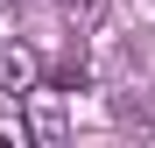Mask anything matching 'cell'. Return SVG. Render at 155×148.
Listing matches in <instances>:
<instances>
[{"instance_id": "6da1fadb", "label": "cell", "mask_w": 155, "mask_h": 148, "mask_svg": "<svg viewBox=\"0 0 155 148\" xmlns=\"http://www.w3.org/2000/svg\"><path fill=\"white\" fill-rule=\"evenodd\" d=\"M42 78H49V64H42V49H35V42H21V35L0 42V92H7L14 106H21V99H35Z\"/></svg>"}, {"instance_id": "7a4b0ae2", "label": "cell", "mask_w": 155, "mask_h": 148, "mask_svg": "<svg viewBox=\"0 0 155 148\" xmlns=\"http://www.w3.org/2000/svg\"><path fill=\"white\" fill-rule=\"evenodd\" d=\"M28 141H35L28 120H21V113H0V148H28Z\"/></svg>"}, {"instance_id": "3957f363", "label": "cell", "mask_w": 155, "mask_h": 148, "mask_svg": "<svg viewBox=\"0 0 155 148\" xmlns=\"http://www.w3.org/2000/svg\"><path fill=\"white\" fill-rule=\"evenodd\" d=\"M28 127H35V141H64V113H57V106H35Z\"/></svg>"}, {"instance_id": "277c9868", "label": "cell", "mask_w": 155, "mask_h": 148, "mask_svg": "<svg viewBox=\"0 0 155 148\" xmlns=\"http://www.w3.org/2000/svg\"><path fill=\"white\" fill-rule=\"evenodd\" d=\"M99 7H106V0H57V14L78 21V28H85V21H99Z\"/></svg>"}]
</instances>
